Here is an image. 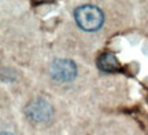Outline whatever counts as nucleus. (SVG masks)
<instances>
[{
	"mask_svg": "<svg viewBox=\"0 0 148 135\" xmlns=\"http://www.w3.org/2000/svg\"><path fill=\"white\" fill-rule=\"evenodd\" d=\"M74 18L79 26L88 32L97 30L104 21V17H103V12L100 11V8L92 4L79 6L78 8H75Z\"/></svg>",
	"mask_w": 148,
	"mask_h": 135,
	"instance_id": "1",
	"label": "nucleus"
},
{
	"mask_svg": "<svg viewBox=\"0 0 148 135\" xmlns=\"http://www.w3.org/2000/svg\"><path fill=\"white\" fill-rule=\"evenodd\" d=\"M1 135H14V134H11V132H1Z\"/></svg>",
	"mask_w": 148,
	"mask_h": 135,
	"instance_id": "5",
	"label": "nucleus"
},
{
	"mask_svg": "<svg viewBox=\"0 0 148 135\" xmlns=\"http://www.w3.org/2000/svg\"><path fill=\"white\" fill-rule=\"evenodd\" d=\"M97 66H99V69H101L103 72H115V70H118V68H119V64H118L116 58L114 57V54L104 53V54H101L100 57H99Z\"/></svg>",
	"mask_w": 148,
	"mask_h": 135,
	"instance_id": "4",
	"label": "nucleus"
},
{
	"mask_svg": "<svg viewBox=\"0 0 148 135\" xmlns=\"http://www.w3.org/2000/svg\"><path fill=\"white\" fill-rule=\"evenodd\" d=\"M77 75V68L70 60H55L51 64V76L56 81H71Z\"/></svg>",
	"mask_w": 148,
	"mask_h": 135,
	"instance_id": "3",
	"label": "nucleus"
},
{
	"mask_svg": "<svg viewBox=\"0 0 148 135\" xmlns=\"http://www.w3.org/2000/svg\"><path fill=\"white\" fill-rule=\"evenodd\" d=\"M25 112H26L27 117L32 119L33 121L44 123V121H48L51 119V116H52V106L45 99L37 98V99H33L32 102L27 105Z\"/></svg>",
	"mask_w": 148,
	"mask_h": 135,
	"instance_id": "2",
	"label": "nucleus"
}]
</instances>
